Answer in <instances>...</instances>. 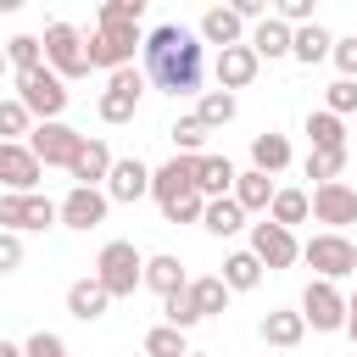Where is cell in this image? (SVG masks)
Listing matches in <instances>:
<instances>
[{
    "label": "cell",
    "mask_w": 357,
    "mask_h": 357,
    "mask_svg": "<svg viewBox=\"0 0 357 357\" xmlns=\"http://www.w3.org/2000/svg\"><path fill=\"white\" fill-rule=\"evenodd\" d=\"M139 56H145V78H151L156 89H167V95H195V89H201L206 45H201L190 28H178V22L151 28L145 45H139Z\"/></svg>",
    "instance_id": "1"
},
{
    "label": "cell",
    "mask_w": 357,
    "mask_h": 357,
    "mask_svg": "<svg viewBox=\"0 0 357 357\" xmlns=\"http://www.w3.org/2000/svg\"><path fill=\"white\" fill-rule=\"evenodd\" d=\"M139 273H145V251L134 240H106L100 257H95V284L117 301V296H134L139 290Z\"/></svg>",
    "instance_id": "2"
},
{
    "label": "cell",
    "mask_w": 357,
    "mask_h": 357,
    "mask_svg": "<svg viewBox=\"0 0 357 357\" xmlns=\"http://www.w3.org/2000/svg\"><path fill=\"white\" fill-rule=\"evenodd\" d=\"M17 100H22V112L28 117H39V123H61V112H67V84L50 73V67H33V73H17Z\"/></svg>",
    "instance_id": "3"
},
{
    "label": "cell",
    "mask_w": 357,
    "mask_h": 357,
    "mask_svg": "<svg viewBox=\"0 0 357 357\" xmlns=\"http://www.w3.org/2000/svg\"><path fill=\"white\" fill-rule=\"evenodd\" d=\"M139 45H145V33H139V28L112 22V28H95V33L84 39V56H89V67L117 73V67H134V50H139Z\"/></svg>",
    "instance_id": "4"
},
{
    "label": "cell",
    "mask_w": 357,
    "mask_h": 357,
    "mask_svg": "<svg viewBox=\"0 0 357 357\" xmlns=\"http://www.w3.org/2000/svg\"><path fill=\"white\" fill-rule=\"evenodd\" d=\"M301 262L318 273V279H346V273H357V245L346 240V234H329V229H318L307 245H301Z\"/></svg>",
    "instance_id": "5"
},
{
    "label": "cell",
    "mask_w": 357,
    "mask_h": 357,
    "mask_svg": "<svg viewBox=\"0 0 357 357\" xmlns=\"http://www.w3.org/2000/svg\"><path fill=\"white\" fill-rule=\"evenodd\" d=\"M39 45H45V67H50V73H56L61 84H67V78H84V73H89V56H84V33H78L73 22H50Z\"/></svg>",
    "instance_id": "6"
},
{
    "label": "cell",
    "mask_w": 357,
    "mask_h": 357,
    "mask_svg": "<svg viewBox=\"0 0 357 357\" xmlns=\"http://www.w3.org/2000/svg\"><path fill=\"white\" fill-rule=\"evenodd\" d=\"M301 324L307 329H318V335H335V329H346V296H340V284H329V279H312L307 290H301Z\"/></svg>",
    "instance_id": "7"
},
{
    "label": "cell",
    "mask_w": 357,
    "mask_h": 357,
    "mask_svg": "<svg viewBox=\"0 0 357 357\" xmlns=\"http://www.w3.org/2000/svg\"><path fill=\"white\" fill-rule=\"evenodd\" d=\"M56 223V201L50 195H0V229L6 234H45Z\"/></svg>",
    "instance_id": "8"
},
{
    "label": "cell",
    "mask_w": 357,
    "mask_h": 357,
    "mask_svg": "<svg viewBox=\"0 0 357 357\" xmlns=\"http://www.w3.org/2000/svg\"><path fill=\"white\" fill-rule=\"evenodd\" d=\"M22 145L33 151V162H39V167H73V156H78L84 134H78V128H67V123H33V134H28Z\"/></svg>",
    "instance_id": "9"
},
{
    "label": "cell",
    "mask_w": 357,
    "mask_h": 357,
    "mask_svg": "<svg viewBox=\"0 0 357 357\" xmlns=\"http://www.w3.org/2000/svg\"><path fill=\"white\" fill-rule=\"evenodd\" d=\"M307 201H312V218H318L329 234H346V223H357V190H351L346 178H335V184H318Z\"/></svg>",
    "instance_id": "10"
},
{
    "label": "cell",
    "mask_w": 357,
    "mask_h": 357,
    "mask_svg": "<svg viewBox=\"0 0 357 357\" xmlns=\"http://www.w3.org/2000/svg\"><path fill=\"white\" fill-rule=\"evenodd\" d=\"M262 268H290V262H301V240L290 234V229H279V223H251V245H245Z\"/></svg>",
    "instance_id": "11"
},
{
    "label": "cell",
    "mask_w": 357,
    "mask_h": 357,
    "mask_svg": "<svg viewBox=\"0 0 357 357\" xmlns=\"http://www.w3.org/2000/svg\"><path fill=\"white\" fill-rule=\"evenodd\" d=\"M106 190H84V184H73L61 201H56V223L61 229H100L106 223Z\"/></svg>",
    "instance_id": "12"
},
{
    "label": "cell",
    "mask_w": 357,
    "mask_h": 357,
    "mask_svg": "<svg viewBox=\"0 0 357 357\" xmlns=\"http://www.w3.org/2000/svg\"><path fill=\"white\" fill-rule=\"evenodd\" d=\"M39 178H45V167L33 162V151L0 139V195H33Z\"/></svg>",
    "instance_id": "13"
},
{
    "label": "cell",
    "mask_w": 357,
    "mask_h": 357,
    "mask_svg": "<svg viewBox=\"0 0 357 357\" xmlns=\"http://www.w3.org/2000/svg\"><path fill=\"white\" fill-rule=\"evenodd\" d=\"M100 190H106V201H123V206H134V201H145V195H151V167H145L139 156H117Z\"/></svg>",
    "instance_id": "14"
},
{
    "label": "cell",
    "mask_w": 357,
    "mask_h": 357,
    "mask_svg": "<svg viewBox=\"0 0 357 357\" xmlns=\"http://www.w3.org/2000/svg\"><path fill=\"white\" fill-rule=\"evenodd\" d=\"M190 190H195V156H173V162L151 167V195H156V206H167V201H178V195H190Z\"/></svg>",
    "instance_id": "15"
},
{
    "label": "cell",
    "mask_w": 357,
    "mask_h": 357,
    "mask_svg": "<svg viewBox=\"0 0 357 357\" xmlns=\"http://www.w3.org/2000/svg\"><path fill=\"white\" fill-rule=\"evenodd\" d=\"M195 39H201V45L229 50V45H245V22H240L229 6H206V11H201V22H195Z\"/></svg>",
    "instance_id": "16"
},
{
    "label": "cell",
    "mask_w": 357,
    "mask_h": 357,
    "mask_svg": "<svg viewBox=\"0 0 357 357\" xmlns=\"http://www.w3.org/2000/svg\"><path fill=\"white\" fill-rule=\"evenodd\" d=\"M257 56H251V45H229V50H218V61H212V73H218V89H245L251 78H257Z\"/></svg>",
    "instance_id": "17"
},
{
    "label": "cell",
    "mask_w": 357,
    "mask_h": 357,
    "mask_svg": "<svg viewBox=\"0 0 357 357\" xmlns=\"http://www.w3.org/2000/svg\"><path fill=\"white\" fill-rule=\"evenodd\" d=\"M112 162H117V156L106 151V139H84L67 173H73V184H84V190H100V184H106V173H112Z\"/></svg>",
    "instance_id": "18"
},
{
    "label": "cell",
    "mask_w": 357,
    "mask_h": 357,
    "mask_svg": "<svg viewBox=\"0 0 357 357\" xmlns=\"http://www.w3.org/2000/svg\"><path fill=\"white\" fill-rule=\"evenodd\" d=\"M139 284H145V290H156V296L167 301V296H178V290L190 284V273H184V262H178L173 251H156V257H145V273H139Z\"/></svg>",
    "instance_id": "19"
},
{
    "label": "cell",
    "mask_w": 357,
    "mask_h": 357,
    "mask_svg": "<svg viewBox=\"0 0 357 357\" xmlns=\"http://www.w3.org/2000/svg\"><path fill=\"white\" fill-rule=\"evenodd\" d=\"M273 190H279V184H273L268 173L245 167V173H234V190H229V195H234V206H240L245 218H251V212H262V218H268V201H273Z\"/></svg>",
    "instance_id": "20"
},
{
    "label": "cell",
    "mask_w": 357,
    "mask_h": 357,
    "mask_svg": "<svg viewBox=\"0 0 357 357\" xmlns=\"http://www.w3.org/2000/svg\"><path fill=\"white\" fill-rule=\"evenodd\" d=\"M234 162L229 156H195V190H201V201H218V195H229L234 190Z\"/></svg>",
    "instance_id": "21"
},
{
    "label": "cell",
    "mask_w": 357,
    "mask_h": 357,
    "mask_svg": "<svg viewBox=\"0 0 357 357\" xmlns=\"http://www.w3.org/2000/svg\"><path fill=\"white\" fill-rule=\"evenodd\" d=\"M106 307H112V296L95 284V273L89 279H73L67 284V312L78 318V324H95V318H106Z\"/></svg>",
    "instance_id": "22"
},
{
    "label": "cell",
    "mask_w": 357,
    "mask_h": 357,
    "mask_svg": "<svg viewBox=\"0 0 357 357\" xmlns=\"http://www.w3.org/2000/svg\"><path fill=\"white\" fill-rule=\"evenodd\" d=\"M290 33H296V28H284L279 17H262V22L251 28V39H245V45H251V56H257V61H279V56H290Z\"/></svg>",
    "instance_id": "23"
},
{
    "label": "cell",
    "mask_w": 357,
    "mask_h": 357,
    "mask_svg": "<svg viewBox=\"0 0 357 357\" xmlns=\"http://www.w3.org/2000/svg\"><path fill=\"white\" fill-rule=\"evenodd\" d=\"M301 335H307V324H301L296 307H273V312H262V340H268V346L290 351V346H301Z\"/></svg>",
    "instance_id": "24"
},
{
    "label": "cell",
    "mask_w": 357,
    "mask_h": 357,
    "mask_svg": "<svg viewBox=\"0 0 357 357\" xmlns=\"http://www.w3.org/2000/svg\"><path fill=\"white\" fill-rule=\"evenodd\" d=\"M329 50H335V33H329V28H318V22H307V28H296V33H290V56H296L301 67L329 61Z\"/></svg>",
    "instance_id": "25"
},
{
    "label": "cell",
    "mask_w": 357,
    "mask_h": 357,
    "mask_svg": "<svg viewBox=\"0 0 357 357\" xmlns=\"http://www.w3.org/2000/svg\"><path fill=\"white\" fill-rule=\"evenodd\" d=\"M251 167H257V173H268V178H273V173H284V167H290V139H284V134H273V128H268V134H251Z\"/></svg>",
    "instance_id": "26"
},
{
    "label": "cell",
    "mask_w": 357,
    "mask_h": 357,
    "mask_svg": "<svg viewBox=\"0 0 357 357\" xmlns=\"http://www.w3.org/2000/svg\"><path fill=\"white\" fill-rule=\"evenodd\" d=\"M184 296H190L195 318H218V312L229 307V284H223L218 273H201V279H190V284H184Z\"/></svg>",
    "instance_id": "27"
},
{
    "label": "cell",
    "mask_w": 357,
    "mask_h": 357,
    "mask_svg": "<svg viewBox=\"0 0 357 357\" xmlns=\"http://www.w3.org/2000/svg\"><path fill=\"white\" fill-rule=\"evenodd\" d=\"M307 218H312L307 190H273V201H268V223H279V229L296 234V223H307Z\"/></svg>",
    "instance_id": "28"
},
{
    "label": "cell",
    "mask_w": 357,
    "mask_h": 357,
    "mask_svg": "<svg viewBox=\"0 0 357 357\" xmlns=\"http://www.w3.org/2000/svg\"><path fill=\"white\" fill-rule=\"evenodd\" d=\"M201 229H206V234H218V240H229V234H240V229H245V212L234 206V195H218V201H206V206H201Z\"/></svg>",
    "instance_id": "29"
},
{
    "label": "cell",
    "mask_w": 357,
    "mask_h": 357,
    "mask_svg": "<svg viewBox=\"0 0 357 357\" xmlns=\"http://www.w3.org/2000/svg\"><path fill=\"white\" fill-rule=\"evenodd\" d=\"M218 279L229 284V296H240V290H257V284H262V262H257L251 251H229Z\"/></svg>",
    "instance_id": "30"
},
{
    "label": "cell",
    "mask_w": 357,
    "mask_h": 357,
    "mask_svg": "<svg viewBox=\"0 0 357 357\" xmlns=\"http://www.w3.org/2000/svg\"><path fill=\"white\" fill-rule=\"evenodd\" d=\"M307 139H312V151H346V123L318 106V112H307Z\"/></svg>",
    "instance_id": "31"
},
{
    "label": "cell",
    "mask_w": 357,
    "mask_h": 357,
    "mask_svg": "<svg viewBox=\"0 0 357 357\" xmlns=\"http://www.w3.org/2000/svg\"><path fill=\"white\" fill-rule=\"evenodd\" d=\"M234 112H240V100H234L229 89H201V100H195V117H201L206 128H223V123H234Z\"/></svg>",
    "instance_id": "32"
},
{
    "label": "cell",
    "mask_w": 357,
    "mask_h": 357,
    "mask_svg": "<svg viewBox=\"0 0 357 357\" xmlns=\"http://www.w3.org/2000/svg\"><path fill=\"white\" fill-rule=\"evenodd\" d=\"M167 134H173V156H206V134H212V128H206L195 112H190V117H178Z\"/></svg>",
    "instance_id": "33"
},
{
    "label": "cell",
    "mask_w": 357,
    "mask_h": 357,
    "mask_svg": "<svg viewBox=\"0 0 357 357\" xmlns=\"http://www.w3.org/2000/svg\"><path fill=\"white\" fill-rule=\"evenodd\" d=\"M0 50H6V67H17V73H33V67H45V45H39L33 33H17V39H6Z\"/></svg>",
    "instance_id": "34"
},
{
    "label": "cell",
    "mask_w": 357,
    "mask_h": 357,
    "mask_svg": "<svg viewBox=\"0 0 357 357\" xmlns=\"http://www.w3.org/2000/svg\"><path fill=\"white\" fill-rule=\"evenodd\" d=\"M28 134H33V117L22 112V100H17V95L0 100V139H6V145H22Z\"/></svg>",
    "instance_id": "35"
},
{
    "label": "cell",
    "mask_w": 357,
    "mask_h": 357,
    "mask_svg": "<svg viewBox=\"0 0 357 357\" xmlns=\"http://www.w3.org/2000/svg\"><path fill=\"white\" fill-rule=\"evenodd\" d=\"M139 17H145V0H100V11H95V28H112V22H128V28H139Z\"/></svg>",
    "instance_id": "36"
},
{
    "label": "cell",
    "mask_w": 357,
    "mask_h": 357,
    "mask_svg": "<svg viewBox=\"0 0 357 357\" xmlns=\"http://www.w3.org/2000/svg\"><path fill=\"white\" fill-rule=\"evenodd\" d=\"M346 162H351V151H312V156H307V178L335 184V178L346 173Z\"/></svg>",
    "instance_id": "37"
},
{
    "label": "cell",
    "mask_w": 357,
    "mask_h": 357,
    "mask_svg": "<svg viewBox=\"0 0 357 357\" xmlns=\"http://www.w3.org/2000/svg\"><path fill=\"white\" fill-rule=\"evenodd\" d=\"M145 357H190V340H184L178 329H167V324H156V329L145 335Z\"/></svg>",
    "instance_id": "38"
},
{
    "label": "cell",
    "mask_w": 357,
    "mask_h": 357,
    "mask_svg": "<svg viewBox=\"0 0 357 357\" xmlns=\"http://www.w3.org/2000/svg\"><path fill=\"white\" fill-rule=\"evenodd\" d=\"M145 67H117V73H106V89H117V95H128V100H145Z\"/></svg>",
    "instance_id": "39"
},
{
    "label": "cell",
    "mask_w": 357,
    "mask_h": 357,
    "mask_svg": "<svg viewBox=\"0 0 357 357\" xmlns=\"http://www.w3.org/2000/svg\"><path fill=\"white\" fill-rule=\"evenodd\" d=\"M324 112H329V117H346V112H357V84H351V78H335V84L324 89Z\"/></svg>",
    "instance_id": "40"
},
{
    "label": "cell",
    "mask_w": 357,
    "mask_h": 357,
    "mask_svg": "<svg viewBox=\"0 0 357 357\" xmlns=\"http://www.w3.org/2000/svg\"><path fill=\"white\" fill-rule=\"evenodd\" d=\"M162 312H167V329H178V335H190V329H195V324H201V318H195V307H190V296H184V290H178V296H167V301H162Z\"/></svg>",
    "instance_id": "41"
},
{
    "label": "cell",
    "mask_w": 357,
    "mask_h": 357,
    "mask_svg": "<svg viewBox=\"0 0 357 357\" xmlns=\"http://www.w3.org/2000/svg\"><path fill=\"white\" fill-rule=\"evenodd\" d=\"M22 357H67V340H61L56 329H33V335L22 340Z\"/></svg>",
    "instance_id": "42"
},
{
    "label": "cell",
    "mask_w": 357,
    "mask_h": 357,
    "mask_svg": "<svg viewBox=\"0 0 357 357\" xmlns=\"http://www.w3.org/2000/svg\"><path fill=\"white\" fill-rule=\"evenodd\" d=\"M95 112H100V123H128V117L139 112V100H128V95H117V89H106Z\"/></svg>",
    "instance_id": "43"
},
{
    "label": "cell",
    "mask_w": 357,
    "mask_h": 357,
    "mask_svg": "<svg viewBox=\"0 0 357 357\" xmlns=\"http://www.w3.org/2000/svg\"><path fill=\"white\" fill-rule=\"evenodd\" d=\"M201 206H206V201H201V190H190V195L167 201V206H162V218H167V223H201Z\"/></svg>",
    "instance_id": "44"
},
{
    "label": "cell",
    "mask_w": 357,
    "mask_h": 357,
    "mask_svg": "<svg viewBox=\"0 0 357 357\" xmlns=\"http://www.w3.org/2000/svg\"><path fill=\"white\" fill-rule=\"evenodd\" d=\"M329 61L340 67V78H351V84H357V33H351V39H335Z\"/></svg>",
    "instance_id": "45"
},
{
    "label": "cell",
    "mask_w": 357,
    "mask_h": 357,
    "mask_svg": "<svg viewBox=\"0 0 357 357\" xmlns=\"http://www.w3.org/2000/svg\"><path fill=\"white\" fill-rule=\"evenodd\" d=\"M17 268H22V234L0 229V273H17Z\"/></svg>",
    "instance_id": "46"
},
{
    "label": "cell",
    "mask_w": 357,
    "mask_h": 357,
    "mask_svg": "<svg viewBox=\"0 0 357 357\" xmlns=\"http://www.w3.org/2000/svg\"><path fill=\"white\" fill-rule=\"evenodd\" d=\"M229 11H234V17H240V22H251V28H257V22H262V17H273V11H268V0H234V6H229Z\"/></svg>",
    "instance_id": "47"
},
{
    "label": "cell",
    "mask_w": 357,
    "mask_h": 357,
    "mask_svg": "<svg viewBox=\"0 0 357 357\" xmlns=\"http://www.w3.org/2000/svg\"><path fill=\"white\" fill-rule=\"evenodd\" d=\"M0 357H22V346H11V340H0Z\"/></svg>",
    "instance_id": "48"
},
{
    "label": "cell",
    "mask_w": 357,
    "mask_h": 357,
    "mask_svg": "<svg viewBox=\"0 0 357 357\" xmlns=\"http://www.w3.org/2000/svg\"><path fill=\"white\" fill-rule=\"evenodd\" d=\"M346 318H357V290H351V296H346Z\"/></svg>",
    "instance_id": "49"
},
{
    "label": "cell",
    "mask_w": 357,
    "mask_h": 357,
    "mask_svg": "<svg viewBox=\"0 0 357 357\" xmlns=\"http://www.w3.org/2000/svg\"><path fill=\"white\" fill-rule=\"evenodd\" d=\"M346 335H351V346H357V318H346Z\"/></svg>",
    "instance_id": "50"
},
{
    "label": "cell",
    "mask_w": 357,
    "mask_h": 357,
    "mask_svg": "<svg viewBox=\"0 0 357 357\" xmlns=\"http://www.w3.org/2000/svg\"><path fill=\"white\" fill-rule=\"evenodd\" d=\"M0 78H6V50H0Z\"/></svg>",
    "instance_id": "51"
},
{
    "label": "cell",
    "mask_w": 357,
    "mask_h": 357,
    "mask_svg": "<svg viewBox=\"0 0 357 357\" xmlns=\"http://www.w3.org/2000/svg\"><path fill=\"white\" fill-rule=\"evenodd\" d=\"M190 357H212V351H190Z\"/></svg>",
    "instance_id": "52"
}]
</instances>
